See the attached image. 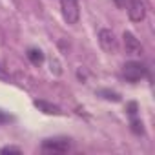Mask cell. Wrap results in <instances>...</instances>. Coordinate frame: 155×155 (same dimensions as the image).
<instances>
[{
  "label": "cell",
  "mask_w": 155,
  "mask_h": 155,
  "mask_svg": "<svg viewBox=\"0 0 155 155\" xmlns=\"http://www.w3.org/2000/svg\"><path fill=\"white\" fill-rule=\"evenodd\" d=\"M60 11L64 20L69 26H75L81 18V8H79V0H60Z\"/></svg>",
  "instance_id": "cell-1"
},
{
  "label": "cell",
  "mask_w": 155,
  "mask_h": 155,
  "mask_svg": "<svg viewBox=\"0 0 155 155\" xmlns=\"http://www.w3.org/2000/svg\"><path fill=\"white\" fill-rule=\"evenodd\" d=\"M126 9H128L130 20H133V22H142V20L146 18L148 4H146V0H128V2H126Z\"/></svg>",
  "instance_id": "cell-2"
},
{
  "label": "cell",
  "mask_w": 155,
  "mask_h": 155,
  "mask_svg": "<svg viewBox=\"0 0 155 155\" xmlns=\"http://www.w3.org/2000/svg\"><path fill=\"white\" fill-rule=\"evenodd\" d=\"M71 148L69 139L66 137H55V139H46L42 142V150L48 153H66Z\"/></svg>",
  "instance_id": "cell-3"
},
{
  "label": "cell",
  "mask_w": 155,
  "mask_h": 155,
  "mask_svg": "<svg viewBox=\"0 0 155 155\" xmlns=\"http://www.w3.org/2000/svg\"><path fill=\"white\" fill-rule=\"evenodd\" d=\"M122 75H124V79H126V81H130V82H137V81H140L142 77L146 75V68H144V64L131 60V62H126V64H124Z\"/></svg>",
  "instance_id": "cell-4"
},
{
  "label": "cell",
  "mask_w": 155,
  "mask_h": 155,
  "mask_svg": "<svg viewBox=\"0 0 155 155\" xmlns=\"http://www.w3.org/2000/svg\"><path fill=\"white\" fill-rule=\"evenodd\" d=\"M99 44L101 48L106 51V53H117L119 49V42H117V37L111 29H101L99 31Z\"/></svg>",
  "instance_id": "cell-5"
},
{
  "label": "cell",
  "mask_w": 155,
  "mask_h": 155,
  "mask_svg": "<svg viewBox=\"0 0 155 155\" xmlns=\"http://www.w3.org/2000/svg\"><path fill=\"white\" fill-rule=\"evenodd\" d=\"M122 40H124V49H126L128 55H131V57H139V55H142V46H140V42L135 38L133 33L124 31Z\"/></svg>",
  "instance_id": "cell-6"
},
{
  "label": "cell",
  "mask_w": 155,
  "mask_h": 155,
  "mask_svg": "<svg viewBox=\"0 0 155 155\" xmlns=\"http://www.w3.org/2000/svg\"><path fill=\"white\" fill-rule=\"evenodd\" d=\"M33 104H35L40 111H44V113H48V115H60V113H62L58 106H55V104H51V102H46V101H35Z\"/></svg>",
  "instance_id": "cell-7"
},
{
  "label": "cell",
  "mask_w": 155,
  "mask_h": 155,
  "mask_svg": "<svg viewBox=\"0 0 155 155\" xmlns=\"http://www.w3.org/2000/svg\"><path fill=\"white\" fill-rule=\"evenodd\" d=\"M28 58L33 62V64H40L42 60H44V55H42V51L40 49H28Z\"/></svg>",
  "instance_id": "cell-8"
},
{
  "label": "cell",
  "mask_w": 155,
  "mask_h": 155,
  "mask_svg": "<svg viewBox=\"0 0 155 155\" xmlns=\"http://www.w3.org/2000/svg\"><path fill=\"white\" fill-rule=\"evenodd\" d=\"M0 151H2V153H20L22 150L17 148V146H6V148H2Z\"/></svg>",
  "instance_id": "cell-9"
},
{
  "label": "cell",
  "mask_w": 155,
  "mask_h": 155,
  "mask_svg": "<svg viewBox=\"0 0 155 155\" xmlns=\"http://www.w3.org/2000/svg\"><path fill=\"white\" fill-rule=\"evenodd\" d=\"M131 126H133L131 130H133L135 133H142V131H144V130H142V122H139V120H133Z\"/></svg>",
  "instance_id": "cell-10"
},
{
  "label": "cell",
  "mask_w": 155,
  "mask_h": 155,
  "mask_svg": "<svg viewBox=\"0 0 155 155\" xmlns=\"http://www.w3.org/2000/svg\"><path fill=\"white\" fill-rule=\"evenodd\" d=\"M113 2H115L119 8H126V2H128V0H113Z\"/></svg>",
  "instance_id": "cell-11"
}]
</instances>
